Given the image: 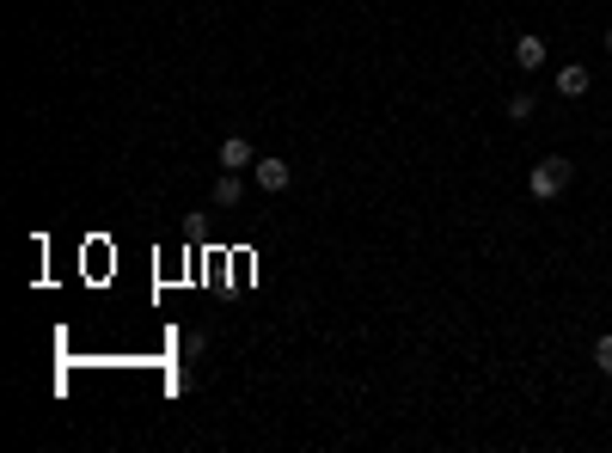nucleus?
Here are the masks:
<instances>
[{
	"instance_id": "obj_1",
	"label": "nucleus",
	"mask_w": 612,
	"mask_h": 453,
	"mask_svg": "<svg viewBox=\"0 0 612 453\" xmlns=\"http://www.w3.org/2000/svg\"><path fill=\"white\" fill-rule=\"evenodd\" d=\"M570 178H575V165L564 160V153H551V160H539V165L527 172V190L539 196V203H557V196L570 190Z\"/></svg>"
},
{
	"instance_id": "obj_2",
	"label": "nucleus",
	"mask_w": 612,
	"mask_h": 453,
	"mask_svg": "<svg viewBox=\"0 0 612 453\" xmlns=\"http://www.w3.org/2000/svg\"><path fill=\"white\" fill-rule=\"evenodd\" d=\"M251 178H258V190H264V196H282V190L294 184V165H282V160H258V165H251Z\"/></svg>"
},
{
	"instance_id": "obj_3",
	"label": "nucleus",
	"mask_w": 612,
	"mask_h": 453,
	"mask_svg": "<svg viewBox=\"0 0 612 453\" xmlns=\"http://www.w3.org/2000/svg\"><path fill=\"white\" fill-rule=\"evenodd\" d=\"M215 160H221V172H245V165H258V147L245 142V135H227V142L215 147Z\"/></svg>"
},
{
	"instance_id": "obj_4",
	"label": "nucleus",
	"mask_w": 612,
	"mask_h": 453,
	"mask_svg": "<svg viewBox=\"0 0 612 453\" xmlns=\"http://www.w3.org/2000/svg\"><path fill=\"white\" fill-rule=\"evenodd\" d=\"M594 86V74L582 62H570V68H557V92H564V99H582V92H588Z\"/></svg>"
},
{
	"instance_id": "obj_5",
	"label": "nucleus",
	"mask_w": 612,
	"mask_h": 453,
	"mask_svg": "<svg viewBox=\"0 0 612 453\" xmlns=\"http://www.w3.org/2000/svg\"><path fill=\"white\" fill-rule=\"evenodd\" d=\"M545 56H551L545 37H533V31H527V37H514V62L527 68V74H533V68H545Z\"/></svg>"
},
{
	"instance_id": "obj_6",
	"label": "nucleus",
	"mask_w": 612,
	"mask_h": 453,
	"mask_svg": "<svg viewBox=\"0 0 612 453\" xmlns=\"http://www.w3.org/2000/svg\"><path fill=\"white\" fill-rule=\"evenodd\" d=\"M208 196H215V208H239V196H245L239 172H221V178H215V190H208Z\"/></svg>"
},
{
	"instance_id": "obj_7",
	"label": "nucleus",
	"mask_w": 612,
	"mask_h": 453,
	"mask_svg": "<svg viewBox=\"0 0 612 453\" xmlns=\"http://www.w3.org/2000/svg\"><path fill=\"white\" fill-rule=\"evenodd\" d=\"M533 117H539V99H533V92H514L509 99V123H533Z\"/></svg>"
},
{
	"instance_id": "obj_8",
	"label": "nucleus",
	"mask_w": 612,
	"mask_h": 453,
	"mask_svg": "<svg viewBox=\"0 0 612 453\" xmlns=\"http://www.w3.org/2000/svg\"><path fill=\"white\" fill-rule=\"evenodd\" d=\"M594 368H600V374H612V331L600 337V343H594Z\"/></svg>"
},
{
	"instance_id": "obj_9",
	"label": "nucleus",
	"mask_w": 612,
	"mask_h": 453,
	"mask_svg": "<svg viewBox=\"0 0 612 453\" xmlns=\"http://www.w3.org/2000/svg\"><path fill=\"white\" fill-rule=\"evenodd\" d=\"M607 49H612V25H607Z\"/></svg>"
}]
</instances>
